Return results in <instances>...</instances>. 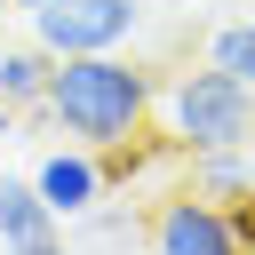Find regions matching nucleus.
<instances>
[{
  "mask_svg": "<svg viewBox=\"0 0 255 255\" xmlns=\"http://www.w3.org/2000/svg\"><path fill=\"white\" fill-rule=\"evenodd\" d=\"M151 64H135L128 48H104V56H56L48 72V96H40V120L64 135V143H88V151H112V143H135L151 135Z\"/></svg>",
  "mask_w": 255,
  "mask_h": 255,
  "instance_id": "1",
  "label": "nucleus"
},
{
  "mask_svg": "<svg viewBox=\"0 0 255 255\" xmlns=\"http://www.w3.org/2000/svg\"><path fill=\"white\" fill-rule=\"evenodd\" d=\"M151 128L175 151H223V143H255V88H239L231 72H215L207 56L175 80H159L151 96Z\"/></svg>",
  "mask_w": 255,
  "mask_h": 255,
  "instance_id": "2",
  "label": "nucleus"
},
{
  "mask_svg": "<svg viewBox=\"0 0 255 255\" xmlns=\"http://www.w3.org/2000/svg\"><path fill=\"white\" fill-rule=\"evenodd\" d=\"M24 24H32V40L48 56H104V48H128L135 40L143 0H48Z\"/></svg>",
  "mask_w": 255,
  "mask_h": 255,
  "instance_id": "3",
  "label": "nucleus"
},
{
  "mask_svg": "<svg viewBox=\"0 0 255 255\" xmlns=\"http://www.w3.org/2000/svg\"><path fill=\"white\" fill-rule=\"evenodd\" d=\"M151 255H239L231 207L183 183L175 199H159V207H151Z\"/></svg>",
  "mask_w": 255,
  "mask_h": 255,
  "instance_id": "4",
  "label": "nucleus"
},
{
  "mask_svg": "<svg viewBox=\"0 0 255 255\" xmlns=\"http://www.w3.org/2000/svg\"><path fill=\"white\" fill-rule=\"evenodd\" d=\"M32 191L72 223V215H96V199L112 191V175H104V151H88V143H56V151H40V167H32Z\"/></svg>",
  "mask_w": 255,
  "mask_h": 255,
  "instance_id": "5",
  "label": "nucleus"
},
{
  "mask_svg": "<svg viewBox=\"0 0 255 255\" xmlns=\"http://www.w3.org/2000/svg\"><path fill=\"white\" fill-rule=\"evenodd\" d=\"M0 255H72L64 215L32 191V175H0Z\"/></svg>",
  "mask_w": 255,
  "mask_h": 255,
  "instance_id": "6",
  "label": "nucleus"
},
{
  "mask_svg": "<svg viewBox=\"0 0 255 255\" xmlns=\"http://www.w3.org/2000/svg\"><path fill=\"white\" fill-rule=\"evenodd\" d=\"M48 72H56V56L24 32V40H0V104L24 120V112H40V96H48Z\"/></svg>",
  "mask_w": 255,
  "mask_h": 255,
  "instance_id": "7",
  "label": "nucleus"
},
{
  "mask_svg": "<svg viewBox=\"0 0 255 255\" xmlns=\"http://www.w3.org/2000/svg\"><path fill=\"white\" fill-rule=\"evenodd\" d=\"M191 191H207V199H239V191H255V159H247V143L191 151Z\"/></svg>",
  "mask_w": 255,
  "mask_h": 255,
  "instance_id": "8",
  "label": "nucleus"
},
{
  "mask_svg": "<svg viewBox=\"0 0 255 255\" xmlns=\"http://www.w3.org/2000/svg\"><path fill=\"white\" fill-rule=\"evenodd\" d=\"M207 64H215V72H231L239 88H255V16L215 24V32H207Z\"/></svg>",
  "mask_w": 255,
  "mask_h": 255,
  "instance_id": "9",
  "label": "nucleus"
},
{
  "mask_svg": "<svg viewBox=\"0 0 255 255\" xmlns=\"http://www.w3.org/2000/svg\"><path fill=\"white\" fill-rule=\"evenodd\" d=\"M0 135H16V112H8V104H0Z\"/></svg>",
  "mask_w": 255,
  "mask_h": 255,
  "instance_id": "10",
  "label": "nucleus"
},
{
  "mask_svg": "<svg viewBox=\"0 0 255 255\" xmlns=\"http://www.w3.org/2000/svg\"><path fill=\"white\" fill-rule=\"evenodd\" d=\"M8 8H24V16H32V8H48V0H8Z\"/></svg>",
  "mask_w": 255,
  "mask_h": 255,
  "instance_id": "11",
  "label": "nucleus"
},
{
  "mask_svg": "<svg viewBox=\"0 0 255 255\" xmlns=\"http://www.w3.org/2000/svg\"><path fill=\"white\" fill-rule=\"evenodd\" d=\"M239 255H255V247H239Z\"/></svg>",
  "mask_w": 255,
  "mask_h": 255,
  "instance_id": "12",
  "label": "nucleus"
}]
</instances>
